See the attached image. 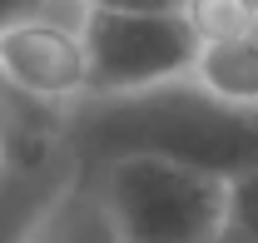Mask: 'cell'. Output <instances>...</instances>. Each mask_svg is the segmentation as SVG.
Wrapping results in <instances>:
<instances>
[{"mask_svg": "<svg viewBox=\"0 0 258 243\" xmlns=\"http://www.w3.org/2000/svg\"><path fill=\"white\" fill-rule=\"evenodd\" d=\"M70 139L99 164L154 154L224 179H238L258 164V114L209 99L194 80L119 99H85L75 104Z\"/></svg>", "mask_w": 258, "mask_h": 243, "instance_id": "obj_1", "label": "cell"}, {"mask_svg": "<svg viewBox=\"0 0 258 243\" xmlns=\"http://www.w3.org/2000/svg\"><path fill=\"white\" fill-rule=\"evenodd\" d=\"M233 228L258 243V164L233 179Z\"/></svg>", "mask_w": 258, "mask_h": 243, "instance_id": "obj_8", "label": "cell"}, {"mask_svg": "<svg viewBox=\"0 0 258 243\" xmlns=\"http://www.w3.org/2000/svg\"><path fill=\"white\" fill-rule=\"evenodd\" d=\"M20 243H124V238H119V223L104 204V189L70 179L40 209V218L30 223V233Z\"/></svg>", "mask_w": 258, "mask_h": 243, "instance_id": "obj_5", "label": "cell"}, {"mask_svg": "<svg viewBox=\"0 0 258 243\" xmlns=\"http://www.w3.org/2000/svg\"><path fill=\"white\" fill-rule=\"evenodd\" d=\"M99 189L124 243H224L233 228V179L174 159H109Z\"/></svg>", "mask_w": 258, "mask_h": 243, "instance_id": "obj_2", "label": "cell"}, {"mask_svg": "<svg viewBox=\"0 0 258 243\" xmlns=\"http://www.w3.org/2000/svg\"><path fill=\"white\" fill-rule=\"evenodd\" d=\"M184 15H189V25L199 30L204 45H214V40H243L253 0H189Z\"/></svg>", "mask_w": 258, "mask_h": 243, "instance_id": "obj_7", "label": "cell"}, {"mask_svg": "<svg viewBox=\"0 0 258 243\" xmlns=\"http://www.w3.org/2000/svg\"><path fill=\"white\" fill-rule=\"evenodd\" d=\"M224 243H253V238H248V233H238V228H228V233H224Z\"/></svg>", "mask_w": 258, "mask_h": 243, "instance_id": "obj_13", "label": "cell"}, {"mask_svg": "<svg viewBox=\"0 0 258 243\" xmlns=\"http://www.w3.org/2000/svg\"><path fill=\"white\" fill-rule=\"evenodd\" d=\"M45 15H50V0H0V30L25 25V20H45Z\"/></svg>", "mask_w": 258, "mask_h": 243, "instance_id": "obj_10", "label": "cell"}, {"mask_svg": "<svg viewBox=\"0 0 258 243\" xmlns=\"http://www.w3.org/2000/svg\"><path fill=\"white\" fill-rule=\"evenodd\" d=\"M243 40H248V45H258V0H253V15H248V30H243Z\"/></svg>", "mask_w": 258, "mask_h": 243, "instance_id": "obj_11", "label": "cell"}, {"mask_svg": "<svg viewBox=\"0 0 258 243\" xmlns=\"http://www.w3.org/2000/svg\"><path fill=\"white\" fill-rule=\"evenodd\" d=\"M85 60H90V99H119L194 80L204 40L189 15H119L90 10L85 25Z\"/></svg>", "mask_w": 258, "mask_h": 243, "instance_id": "obj_3", "label": "cell"}, {"mask_svg": "<svg viewBox=\"0 0 258 243\" xmlns=\"http://www.w3.org/2000/svg\"><path fill=\"white\" fill-rule=\"evenodd\" d=\"M194 85L228 109L258 114V45L248 40H214L199 50Z\"/></svg>", "mask_w": 258, "mask_h": 243, "instance_id": "obj_6", "label": "cell"}, {"mask_svg": "<svg viewBox=\"0 0 258 243\" xmlns=\"http://www.w3.org/2000/svg\"><path fill=\"white\" fill-rule=\"evenodd\" d=\"M10 144H15V134H10V129L0 124V159H5V149H10Z\"/></svg>", "mask_w": 258, "mask_h": 243, "instance_id": "obj_12", "label": "cell"}, {"mask_svg": "<svg viewBox=\"0 0 258 243\" xmlns=\"http://www.w3.org/2000/svg\"><path fill=\"white\" fill-rule=\"evenodd\" d=\"M0 80L25 104L75 109L90 99V60L85 40L55 20H25L0 30Z\"/></svg>", "mask_w": 258, "mask_h": 243, "instance_id": "obj_4", "label": "cell"}, {"mask_svg": "<svg viewBox=\"0 0 258 243\" xmlns=\"http://www.w3.org/2000/svg\"><path fill=\"white\" fill-rule=\"evenodd\" d=\"M90 10H119V15H184L189 0H80Z\"/></svg>", "mask_w": 258, "mask_h": 243, "instance_id": "obj_9", "label": "cell"}]
</instances>
